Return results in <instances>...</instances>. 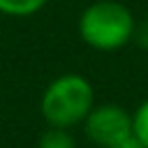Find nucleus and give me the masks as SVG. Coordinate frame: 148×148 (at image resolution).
Returning a JSON list of instances; mask_svg holds the SVG:
<instances>
[{
  "instance_id": "7ed1b4c3",
  "label": "nucleus",
  "mask_w": 148,
  "mask_h": 148,
  "mask_svg": "<svg viewBox=\"0 0 148 148\" xmlns=\"http://www.w3.org/2000/svg\"><path fill=\"white\" fill-rule=\"evenodd\" d=\"M83 132L92 143L102 148H111L125 141L127 136H132V113H127L118 104L92 106L83 120Z\"/></svg>"
},
{
  "instance_id": "423d86ee",
  "label": "nucleus",
  "mask_w": 148,
  "mask_h": 148,
  "mask_svg": "<svg viewBox=\"0 0 148 148\" xmlns=\"http://www.w3.org/2000/svg\"><path fill=\"white\" fill-rule=\"evenodd\" d=\"M132 134L148 148V99L139 104V109L132 113Z\"/></svg>"
},
{
  "instance_id": "f257e3e1",
  "label": "nucleus",
  "mask_w": 148,
  "mask_h": 148,
  "mask_svg": "<svg viewBox=\"0 0 148 148\" xmlns=\"http://www.w3.org/2000/svg\"><path fill=\"white\" fill-rule=\"evenodd\" d=\"M132 12L116 0H97L88 5L79 16L81 39L97 51H118L134 35Z\"/></svg>"
},
{
  "instance_id": "0eeeda50",
  "label": "nucleus",
  "mask_w": 148,
  "mask_h": 148,
  "mask_svg": "<svg viewBox=\"0 0 148 148\" xmlns=\"http://www.w3.org/2000/svg\"><path fill=\"white\" fill-rule=\"evenodd\" d=\"M132 39H136V44H139L141 49H148V21L134 28V35H132Z\"/></svg>"
},
{
  "instance_id": "6e6552de",
  "label": "nucleus",
  "mask_w": 148,
  "mask_h": 148,
  "mask_svg": "<svg viewBox=\"0 0 148 148\" xmlns=\"http://www.w3.org/2000/svg\"><path fill=\"white\" fill-rule=\"evenodd\" d=\"M111 148H146V146L132 134V136H127L125 141H120V143H116V146H111Z\"/></svg>"
},
{
  "instance_id": "39448f33",
  "label": "nucleus",
  "mask_w": 148,
  "mask_h": 148,
  "mask_svg": "<svg viewBox=\"0 0 148 148\" xmlns=\"http://www.w3.org/2000/svg\"><path fill=\"white\" fill-rule=\"evenodd\" d=\"M37 148H76V143H74V136L65 127H49L39 136Z\"/></svg>"
},
{
  "instance_id": "f03ea898",
  "label": "nucleus",
  "mask_w": 148,
  "mask_h": 148,
  "mask_svg": "<svg viewBox=\"0 0 148 148\" xmlns=\"http://www.w3.org/2000/svg\"><path fill=\"white\" fill-rule=\"evenodd\" d=\"M92 106V83L81 74H62L53 79L42 95V116L51 127L69 130L83 123Z\"/></svg>"
},
{
  "instance_id": "20e7f679",
  "label": "nucleus",
  "mask_w": 148,
  "mask_h": 148,
  "mask_svg": "<svg viewBox=\"0 0 148 148\" xmlns=\"http://www.w3.org/2000/svg\"><path fill=\"white\" fill-rule=\"evenodd\" d=\"M49 0H0V14L14 16V18H25L37 14Z\"/></svg>"
}]
</instances>
